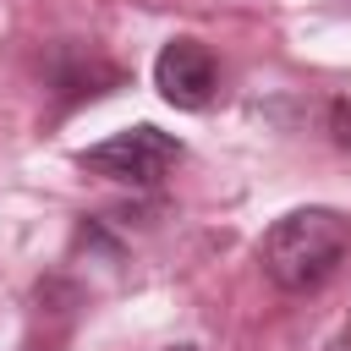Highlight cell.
Here are the masks:
<instances>
[{
    "mask_svg": "<svg viewBox=\"0 0 351 351\" xmlns=\"http://www.w3.org/2000/svg\"><path fill=\"white\" fill-rule=\"evenodd\" d=\"M351 247V219L335 208H291L263 230L258 263L280 291H313L335 274V263Z\"/></svg>",
    "mask_w": 351,
    "mask_h": 351,
    "instance_id": "cell-1",
    "label": "cell"
},
{
    "mask_svg": "<svg viewBox=\"0 0 351 351\" xmlns=\"http://www.w3.org/2000/svg\"><path fill=\"white\" fill-rule=\"evenodd\" d=\"M154 88L176 104V110H203L219 88V66L208 55V44L197 38H170L154 60Z\"/></svg>",
    "mask_w": 351,
    "mask_h": 351,
    "instance_id": "cell-3",
    "label": "cell"
},
{
    "mask_svg": "<svg viewBox=\"0 0 351 351\" xmlns=\"http://www.w3.org/2000/svg\"><path fill=\"white\" fill-rule=\"evenodd\" d=\"M181 159V143L159 126H132V132H115L104 143H93L82 154V165L93 176H110V181H126V186H154L165 181V170Z\"/></svg>",
    "mask_w": 351,
    "mask_h": 351,
    "instance_id": "cell-2",
    "label": "cell"
},
{
    "mask_svg": "<svg viewBox=\"0 0 351 351\" xmlns=\"http://www.w3.org/2000/svg\"><path fill=\"white\" fill-rule=\"evenodd\" d=\"M165 351H197V346H165Z\"/></svg>",
    "mask_w": 351,
    "mask_h": 351,
    "instance_id": "cell-4",
    "label": "cell"
}]
</instances>
